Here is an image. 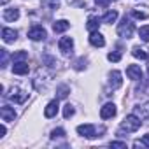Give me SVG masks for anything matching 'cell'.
I'll list each match as a JSON object with an SVG mask.
<instances>
[{
	"mask_svg": "<svg viewBox=\"0 0 149 149\" xmlns=\"http://www.w3.org/2000/svg\"><path fill=\"white\" fill-rule=\"evenodd\" d=\"M140 125H142L140 118H139L137 114H130V116H126V118L123 119L119 132H126V133H132V132H137V130L140 128Z\"/></svg>",
	"mask_w": 149,
	"mask_h": 149,
	"instance_id": "6da1fadb",
	"label": "cell"
},
{
	"mask_svg": "<svg viewBox=\"0 0 149 149\" xmlns=\"http://www.w3.org/2000/svg\"><path fill=\"white\" fill-rule=\"evenodd\" d=\"M133 30H135V25H133L126 16H125L123 21L118 25V35L123 37V39H130V37L133 35Z\"/></svg>",
	"mask_w": 149,
	"mask_h": 149,
	"instance_id": "7a4b0ae2",
	"label": "cell"
},
{
	"mask_svg": "<svg viewBox=\"0 0 149 149\" xmlns=\"http://www.w3.org/2000/svg\"><path fill=\"white\" fill-rule=\"evenodd\" d=\"M7 97H9L13 102H16V104H25V102H26V98H28V93H26L25 90H21V88L14 86V88H11V91L7 93Z\"/></svg>",
	"mask_w": 149,
	"mask_h": 149,
	"instance_id": "3957f363",
	"label": "cell"
},
{
	"mask_svg": "<svg viewBox=\"0 0 149 149\" xmlns=\"http://www.w3.org/2000/svg\"><path fill=\"white\" fill-rule=\"evenodd\" d=\"M28 37H30L32 40H44V39L47 37V33H46V30H44L42 26L35 25V26H32V28L28 30Z\"/></svg>",
	"mask_w": 149,
	"mask_h": 149,
	"instance_id": "277c9868",
	"label": "cell"
},
{
	"mask_svg": "<svg viewBox=\"0 0 149 149\" xmlns=\"http://www.w3.org/2000/svg\"><path fill=\"white\" fill-rule=\"evenodd\" d=\"M77 133L86 137V139H95L97 137V128L93 125H79L77 126Z\"/></svg>",
	"mask_w": 149,
	"mask_h": 149,
	"instance_id": "5b68a950",
	"label": "cell"
},
{
	"mask_svg": "<svg viewBox=\"0 0 149 149\" xmlns=\"http://www.w3.org/2000/svg\"><path fill=\"white\" fill-rule=\"evenodd\" d=\"M121 84H123L121 72H119V70H112V72L109 74V86H111L112 90H118Z\"/></svg>",
	"mask_w": 149,
	"mask_h": 149,
	"instance_id": "8992f818",
	"label": "cell"
},
{
	"mask_svg": "<svg viewBox=\"0 0 149 149\" xmlns=\"http://www.w3.org/2000/svg\"><path fill=\"white\" fill-rule=\"evenodd\" d=\"M58 47H60V51H61L63 54H68V53L72 51V47H74L72 37H61L60 42H58Z\"/></svg>",
	"mask_w": 149,
	"mask_h": 149,
	"instance_id": "52a82bcc",
	"label": "cell"
},
{
	"mask_svg": "<svg viewBox=\"0 0 149 149\" xmlns=\"http://www.w3.org/2000/svg\"><path fill=\"white\" fill-rule=\"evenodd\" d=\"M116 116V105L114 104H105L102 109H100V118L102 119H109V118H114Z\"/></svg>",
	"mask_w": 149,
	"mask_h": 149,
	"instance_id": "ba28073f",
	"label": "cell"
},
{
	"mask_svg": "<svg viewBox=\"0 0 149 149\" xmlns=\"http://www.w3.org/2000/svg\"><path fill=\"white\" fill-rule=\"evenodd\" d=\"M0 116H2L4 121H14L16 111H14V107H11V105H2V109H0Z\"/></svg>",
	"mask_w": 149,
	"mask_h": 149,
	"instance_id": "9c48e42d",
	"label": "cell"
},
{
	"mask_svg": "<svg viewBox=\"0 0 149 149\" xmlns=\"http://www.w3.org/2000/svg\"><path fill=\"white\" fill-rule=\"evenodd\" d=\"M58 109H60L58 98H56V100H51V102L46 105V109H44V116H46V118H54V116L58 114Z\"/></svg>",
	"mask_w": 149,
	"mask_h": 149,
	"instance_id": "30bf717a",
	"label": "cell"
},
{
	"mask_svg": "<svg viewBox=\"0 0 149 149\" xmlns=\"http://www.w3.org/2000/svg\"><path fill=\"white\" fill-rule=\"evenodd\" d=\"M90 44L95 46V47H104V46H105V39H104V35H102L100 32H91V35H90Z\"/></svg>",
	"mask_w": 149,
	"mask_h": 149,
	"instance_id": "8fae6325",
	"label": "cell"
},
{
	"mask_svg": "<svg viewBox=\"0 0 149 149\" xmlns=\"http://www.w3.org/2000/svg\"><path fill=\"white\" fill-rule=\"evenodd\" d=\"M126 76H128L130 79H133V81H139V79H142V70H140V67H137V65H130V67L126 68Z\"/></svg>",
	"mask_w": 149,
	"mask_h": 149,
	"instance_id": "7c38bea8",
	"label": "cell"
},
{
	"mask_svg": "<svg viewBox=\"0 0 149 149\" xmlns=\"http://www.w3.org/2000/svg\"><path fill=\"white\" fill-rule=\"evenodd\" d=\"M28 63L26 61H14L13 65V72L18 74V76H25V74H28Z\"/></svg>",
	"mask_w": 149,
	"mask_h": 149,
	"instance_id": "4fadbf2b",
	"label": "cell"
},
{
	"mask_svg": "<svg viewBox=\"0 0 149 149\" xmlns=\"http://www.w3.org/2000/svg\"><path fill=\"white\" fill-rule=\"evenodd\" d=\"M132 54L139 60H149V51L146 47H140V46H133L132 47Z\"/></svg>",
	"mask_w": 149,
	"mask_h": 149,
	"instance_id": "5bb4252c",
	"label": "cell"
},
{
	"mask_svg": "<svg viewBox=\"0 0 149 149\" xmlns=\"http://www.w3.org/2000/svg\"><path fill=\"white\" fill-rule=\"evenodd\" d=\"M2 39H4V42H14L16 39H18V32L16 30H13V28H4L2 30Z\"/></svg>",
	"mask_w": 149,
	"mask_h": 149,
	"instance_id": "9a60e30c",
	"label": "cell"
},
{
	"mask_svg": "<svg viewBox=\"0 0 149 149\" xmlns=\"http://www.w3.org/2000/svg\"><path fill=\"white\" fill-rule=\"evenodd\" d=\"M18 18H19V11H18L16 7L4 11V19H6V21H16Z\"/></svg>",
	"mask_w": 149,
	"mask_h": 149,
	"instance_id": "2e32d148",
	"label": "cell"
},
{
	"mask_svg": "<svg viewBox=\"0 0 149 149\" xmlns=\"http://www.w3.org/2000/svg\"><path fill=\"white\" fill-rule=\"evenodd\" d=\"M98 26H100V19L95 18V16H90L88 21H86V28L90 32H98Z\"/></svg>",
	"mask_w": 149,
	"mask_h": 149,
	"instance_id": "e0dca14e",
	"label": "cell"
},
{
	"mask_svg": "<svg viewBox=\"0 0 149 149\" xmlns=\"http://www.w3.org/2000/svg\"><path fill=\"white\" fill-rule=\"evenodd\" d=\"M68 26H70V23L67 19H60V21H56L53 25V30H54V33H61V32L68 30Z\"/></svg>",
	"mask_w": 149,
	"mask_h": 149,
	"instance_id": "ac0fdd59",
	"label": "cell"
},
{
	"mask_svg": "<svg viewBox=\"0 0 149 149\" xmlns=\"http://www.w3.org/2000/svg\"><path fill=\"white\" fill-rule=\"evenodd\" d=\"M135 114L144 119V118H149V104H144V105H137L135 107Z\"/></svg>",
	"mask_w": 149,
	"mask_h": 149,
	"instance_id": "d6986e66",
	"label": "cell"
},
{
	"mask_svg": "<svg viewBox=\"0 0 149 149\" xmlns=\"http://www.w3.org/2000/svg\"><path fill=\"white\" fill-rule=\"evenodd\" d=\"M116 19H118V11H107L104 14V18H102L104 23H114Z\"/></svg>",
	"mask_w": 149,
	"mask_h": 149,
	"instance_id": "ffe728a7",
	"label": "cell"
},
{
	"mask_svg": "<svg viewBox=\"0 0 149 149\" xmlns=\"http://www.w3.org/2000/svg\"><path fill=\"white\" fill-rule=\"evenodd\" d=\"M139 37H140L144 42H149V25L140 26V30H139Z\"/></svg>",
	"mask_w": 149,
	"mask_h": 149,
	"instance_id": "44dd1931",
	"label": "cell"
},
{
	"mask_svg": "<svg viewBox=\"0 0 149 149\" xmlns=\"http://www.w3.org/2000/svg\"><path fill=\"white\" fill-rule=\"evenodd\" d=\"M74 114H76V109H74V105L67 104V105L63 107V118H65V119H68V118H72Z\"/></svg>",
	"mask_w": 149,
	"mask_h": 149,
	"instance_id": "7402d4cb",
	"label": "cell"
},
{
	"mask_svg": "<svg viewBox=\"0 0 149 149\" xmlns=\"http://www.w3.org/2000/svg\"><path fill=\"white\" fill-rule=\"evenodd\" d=\"M28 58V53L26 51H19L16 54H13V61H25Z\"/></svg>",
	"mask_w": 149,
	"mask_h": 149,
	"instance_id": "603a6c76",
	"label": "cell"
},
{
	"mask_svg": "<svg viewBox=\"0 0 149 149\" xmlns=\"http://www.w3.org/2000/svg\"><path fill=\"white\" fill-rule=\"evenodd\" d=\"M63 137H65L63 128H54V130L51 132V139H53V140H56V139H63Z\"/></svg>",
	"mask_w": 149,
	"mask_h": 149,
	"instance_id": "cb8c5ba5",
	"label": "cell"
},
{
	"mask_svg": "<svg viewBox=\"0 0 149 149\" xmlns=\"http://www.w3.org/2000/svg\"><path fill=\"white\" fill-rule=\"evenodd\" d=\"M68 91H70V88L68 86H60L58 88V98H67V95H68Z\"/></svg>",
	"mask_w": 149,
	"mask_h": 149,
	"instance_id": "d4e9b609",
	"label": "cell"
},
{
	"mask_svg": "<svg viewBox=\"0 0 149 149\" xmlns=\"http://www.w3.org/2000/svg\"><path fill=\"white\" fill-rule=\"evenodd\" d=\"M107 60H109V61H119V60H121V53H119V51H112V53L107 54Z\"/></svg>",
	"mask_w": 149,
	"mask_h": 149,
	"instance_id": "484cf974",
	"label": "cell"
},
{
	"mask_svg": "<svg viewBox=\"0 0 149 149\" xmlns=\"http://www.w3.org/2000/svg\"><path fill=\"white\" fill-rule=\"evenodd\" d=\"M132 14H133V18H137V19H146V18H147V13L139 11V9H133V11H132Z\"/></svg>",
	"mask_w": 149,
	"mask_h": 149,
	"instance_id": "4316f807",
	"label": "cell"
},
{
	"mask_svg": "<svg viewBox=\"0 0 149 149\" xmlns=\"http://www.w3.org/2000/svg\"><path fill=\"white\" fill-rule=\"evenodd\" d=\"M137 146H146V147H149V133H147V135H144V137H142V140L135 142V147H137Z\"/></svg>",
	"mask_w": 149,
	"mask_h": 149,
	"instance_id": "83f0119b",
	"label": "cell"
},
{
	"mask_svg": "<svg viewBox=\"0 0 149 149\" xmlns=\"http://www.w3.org/2000/svg\"><path fill=\"white\" fill-rule=\"evenodd\" d=\"M0 53H2V67L6 68V67H7V58H9V56H7V51H6V49H0Z\"/></svg>",
	"mask_w": 149,
	"mask_h": 149,
	"instance_id": "f1b7e54d",
	"label": "cell"
},
{
	"mask_svg": "<svg viewBox=\"0 0 149 149\" xmlns=\"http://www.w3.org/2000/svg\"><path fill=\"white\" fill-rule=\"evenodd\" d=\"M95 4H97V6H100V7H109L111 0H95Z\"/></svg>",
	"mask_w": 149,
	"mask_h": 149,
	"instance_id": "f546056e",
	"label": "cell"
},
{
	"mask_svg": "<svg viewBox=\"0 0 149 149\" xmlns=\"http://www.w3.org/2000/svg\"><path fill=\"white\" fill-rule=\"evenodd\" d=\"M111 147H126V142H111Z\"/></svg>",
	"mask_w": 149,
	"mask_h": 149,
	"instance_id": "4dcf8cb0",
	"label": "cell"
},
{
	"mask_svg": "<svg viewBox=\"0 0 149 149\" xmlns=\"http://www.w3.org/2000/svg\"><path fill=\"white\" fill-rule=\"evenodd\" d=\"M6 132H7V130H6V126L0 128V137H4V135H6Z\"/></svg>",
	"mask_w": 149,
	"mask_h": 149,
	"instance_id": "1f68e13d",
	"label": "cell"
},
{
	"mask_svg": "<svg viewBox=\"0 0 149 149\" xmlns=\"http://www.w3.org/2000/svg\"><path fill=\"white\" fill-rule=\"evenodd\" d=\"M7 2H9V0H2V4H4V6H6V4H7Z\"/></svg>",
	"mask_w": 149,
	"mask_h": 149,
	"instance_id": "d6a6232c",
	"label": "cell"
},
{
	"mask_svg": "<svg viewBox=\"0 0 149 149\" xmlns=\"http://www.w3.org/2000/svg\"><path fill=\"white\" fill-rule=\"evenodd\" d=\"M147 72H149V65H147Z\"/></svg>",
	"mask_w": 149,
	"mask_h": 149,
	"instance_id": "836d02e7",
	"label": "cell"
}]
</instances>
